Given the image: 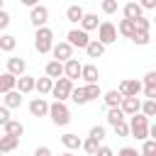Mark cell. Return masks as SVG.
I'll return each mask as SVG.
<instances>
[{"instance_id":"1","label":"cell","mask_w":156,"mask_h":156,"mask_svg":"<svg viewBox=\"0 0 156 156\" xmlns=\"http://www.w3.org/2000/svg\"><path fill=\"white\" fill-rule=\"evenodd\" d=\"M127 127H129V134H132L136 141H146V139H149V119H146L141 112L132 115L129 122H127Z\"/></svg>"},{"instance_id":"2","label":"cell","mask_w":156,"mask_h":156,"mask_svg":"<svg viewBox=\"0 0 156 156\" xmlns=\"http://www.w3.org/2000/svg\"><path fill=\"white\" fill-rule=\"evenodd\" d=\"M49 117H51V122L56 124V127H66L68 122H71V110H68V105L66 102H51L49 105Z\"/></svg>"},{"instance_id":"3","label":"cell","mask_w":156,"mask_h":156,"mask_svg":"<svg viewBox=\"0 0 156 156\" xmlns=\"http://www.w3.org/2000/svg\"><path fill=\"white\" fill-rule=\"evenodd\" d=\"M51 46H54V32H51L49 27L37 29V32H34V49H37L39 54H49Z\"/></svg>"},{"instance_id":"4","label":"cell","mask_w":156,"mask_h":156,"mask_svg":"<svg viewBox=\"0 0 156 156\" xmlns=\"http://www.w3.org/2000/svg\"><path fill=\"white\" fill-rule=\"evenodd\" d=\"M95 41H100L105 49L117 41V29H115V24H112L110 20H105V22L98 24V39H95Z\"/></svg>"},{"instance_id":"5","label":"cell","mask_w":156,"mask_h":156,"mask_svg":"<svg viewBox=\"0 0 156 156\" xmlns=\"http://www.w3.org/2000/svg\"><path fill=\"white\" fill-rule=\"evenodd\" d=\"M71 90H73V83H71L68 78H58V80H54L51 95L56 98V102H66L68 95H71Z\"/></svg>"},{"instance_id":"6","label":"cell","mask_w":156,"mask_h":156,"mask_svg":"<svg viewBox=\"0 0 156 156\" xmlns=\"http://www.w3.org/2000/svg\"><path fill=\"white\" fill-rule=\"evenodd\" d=\"M29 22H32L37 29L46 27V22H49V7H46V5H34V7L29 10Z\"/></svg>"},{"instance_id":"7","label":"cell","mask_w":156,"mask_h":156,"mask_svg":"<svg viewBox=\"0 0 156 156\" xmlns=\"http://www.w3.org/2000/svg\"><path fill=\"white\" fill-rule=\"evenodd\" d=\"M117 93H119L122 98H139V93H141V80H136V78H127V80L119 83Z\"/></svg>"},{"instance_id":"8","label":"cell","mask_w":156,"mask_h":156,"mask_svg":"<svg viewBox=\"0 0 156 156\" xmlns=\"http://www.w3.org/2000/svg\"><path fill=\"white\" fill-rule=\"evenodd\" d=\"M66 41L71 44V49H76V46H78V49H85V46L90 44V37H88L83 29H76V27H73V29L66 34Z\"/></svg>"},{"instance_id":"9","label":"cell","mask_w":156,"mask_h":156,"mask_svg":"<svg viewBox=\"0 0 156 156\" xmlns=\"http://www.w3.org/2000/svg\"><path fill=\"white\" fill-rule=\"evenodd\" d=\"M51 54H54V61H58V63H66L68 58H73V49H71L68 41L54 44V46H51Z\"/></svg>"},{"instance_id":"10","label":"cell","mask_w":156,"mask_h":156,"mask_svg":"<svg viewBox=\"0 0 156 156\" xmlns=\"http://www.w3.org/2000/svg\"><path fill=\"white\" fill-rule=\"evenodd\" d=\"M80 78L85 80V85H95V83L100 80L98 66H95V63H83V66H80Z\"/></svg>"},{"instance_id":"11","label":"cell","mask_w":156,"mask_h":156,"mask_svg":"<svg viewBox=\"0 0 156 156\" xmlns=\"http://www.w3.org/2000/svg\"><path fill=\"white\" fill-rule=\"evenodd\" d=\"M7 73L15 76V78L24 76V73H27V63H24V58H20V56H10V58H7Z\"/></svg>"},{"instance_id":"12","label":"cell","mask_w":156,"mask_h":156,"mask_svg":"<svg viewBox=\"0 0 156 156\" xmlns=\"http://www.w3.org/2000/svg\"><path fill=\"white\" fill-rule=\"evenodd\" d=\"M80 66H83V63H80L78 58H68V61L63 63V78H68L71 83L78 80V78H80Z\"/></svg>"},{"instance_id":"13","label":"cell","mask_w":156,"mask_h":156,"mask_svg":"<svg viewBox=\"0 0 156 156\" xmlns=\"http://www.w3.org/2000/svg\"><path fill=\"white\" fill-rule=\"evenodd\" d=\"M119 110H122L124 117H132V115H136V112L141 110V100H139V98H122Z\"/></svg>"},{"instance_id":"14","label":"cell","mask_w":156,"mask_h":156,"mask_svg":"<svg viewBox=\"0 0 156 156\" xmlns=\"http://www.w3.org/2000/svg\"><path fill=\"white\" fill-rule=\"evenodd\" d=\"M29 112H32V117H46L49 115V102L44 98H32L29 100Z\"/></svg>"},{"instance_id":"15","label":"cell","mask_w":156,"mask_h":156,"mask_svg":"<svg viewBox=\"0 0 156 156\" xmlns=\"http://www.w3.org/2000/svg\"><path fill=\"white\" fill-rule=\"evenodd\" d=\"M34 76H29V73H24V76H20L17 78V83H15V90L20 93V95H27V93H32L34 90Z\"/></svg>"},{"instance_id":"16","label":"cell","mask_w":156,"mask_h":156,"mask_svg":"<svg viewBox=\"0 0 156 156\" xmlns=\"http://www.w3.org/2000/svg\"><path fill=\"white\" fill-rule=\"evenodd\" d=\"M122 12H124V20H129V22H136L139 17H144V10L139 7V2H127L122 7Z\"/></svg>"},{"instance_id":"17","label":"cell","mask_w":156,"mask_h":156,"mask_svg":"<svg viewBox=\"0 0 156 156\" xmlns=\"http://www.w3.org/2000/svg\"><path fill=\"white\" fill-rule=\"evenodd\" d=\"M44 76L46 78H51V80H58V78H63V63H58V61H49L46 63V68H44Z\"/></svg>"},{"instance_id":"18","label":"cell","mask_w":156,"mask_h":156,"mask_svg":"<svg viewBox=\"0 0 156 156\" xmlns=\"http://www.w3.org/2000/svg\"><path fill=\"white\" fill-rule=\"evenodd\" d=\"M2 132H5V136H15V139H20V136L24 134V124L17 122V119H10V122L2 127Z\"/></svg>"},{"instance_id":"19","label":"cell","mask_w":156,"mask_h":156,"mask_svg":"<svg viewBox=\"0 0 156 156\" xmlns=\"http://www.w3.org/2000/svg\"><path fill=\"white\" fill-rule=\"evenodd\" d=\"M83 15H85V10H83L80 5H68V7H66V20H68L71 24H80Z\"/></svg>"},{"instance_id":"20","label":"cell","mask_w":156,"mask_h":156,"mask_svg":"<svg viewBox=\"0 0 156 156\" xmlns=\"http://www.w3.org/2000/svg\"><path fill=\"white\" fill-rule=\"evenodd\" d=\"M51 88H54V80H51V78H46V76H41V78H37V80H34V90L39 93V98H41V95H49V93H51Z\"/></svg>"},{"instance_id":"21","label":"cell","mask_w":156,"mask_h":156,"mask_svg":"<svg viewBox=\"0 0 156 156\" xmlns=\"http://www.w3.org/2000/svg\"><path fill=\"white\" fill-rule=\"evenodd\" d=\"M20 105H22V95H20L17 90H10V93H5L2 107H7V110H17Z\"/></svg>"},{"instance_id":"22","label":"cell","mask_w":156,"mask_h":156,"mask_svg":"<svg viewBox=\"0 0 156 156\" xmlns=\"http://www.w3.org/2000/svg\"><path fill=\"white\" fill-rule=\"evenodd\" d=\"M61 144L68 149V151H76V149H80V144H83V139L78 136V134H73V132H68V134H63L61 136Z\"/></svg>"},{"instance_id":"23","label":"cell","mask_w":156,"mask_h":156,"mask_svg":"<svg viewBox=\"0 0 156 156\" xmlns=\"http://www.w3.org/2000/svg\"><path fill=\"white\" fill-rule=\"evenodd\" d=\"M98 24H100V22H98V15H93V12H85L83 20H80V29H83L85 34H88L90 29H98Z\"/></svg>"},{"instance_id":"24","label":"cell","mask_w":156,"mask_h":156,"mask_svg":"<svg viewBox=\"0 0 156 156\" xmlns=\"http://www.w3.org/2000/svg\"><path fill=\"white\" fill-rule=\"evenodd\" d=\"M15 83H17V78L15 76H10L7 71L5 73H0V93L5 95V93H10V90H15Z\"/></svg>"},{"instance_id":"25","label":"cell","mask_w":156,"mask_h":156,"mask_svg":"<svg viewBox=\"0 0 156 156\" xmlns=\"http://www.w3.org/2000/svg\"><path fill=\"white\" fill-rule=\"evenodd\" d=\"M85 54H88V58H100V56L105 54V46H102L100 41H95V39H90V44L85 46Z\"/></svg>"},{"instance_id":"26","label":"cell","mask_w":156,"mask_h":156,"mask_svg":"<svg viewBox=\"0 0 156 156\" xmlns=\"http://www.w3.org/2000/svg\"><path fill=\"white\" fill-rule=\"evenodd\" d=\"M15 46H17V37H12V34H0V51L10 54V51H15Z\"/></svg>"},{"instance_id":"27","label":"cell","mask_w":156,"mask_h":156,"mask_svg":"<svg viewBox=\"0 0 156 156\" xmlns=\"http://www.w3.org/2000/svg\"><path fill=\"white\" fill-rule=\"evenodd\" d=\"M17 144H20V139H15V136H0V154H10V151H15L17 149Z\"/></svg>"},{"instance_id":"28","label":"cell","mask_w":156,"mask_h":156,"mask_svg":"<svg viewBox=\"0 0 156 156\" xmlns=\"http://www.w3.org/2000/svg\"><path fill=\"white\" fill-rule=\"evenodd\" d=\"M115 29H117L122 37H127V39H132L134 32H136V29H134V22H129V20H119V24H117Z\"/></svg>"},{"instance_id":"29","label":"cell","mask_w":156,"mask_h":156,"mask_svg":"<svg viewBox=\"0 0 156 156\" xmlns=\"http://www.w3.org/2000/svg\"><path fill=\"white\" fill-rule=\"evenodd\" d=\"M102 100H105V105H107V110H110V107H119L122 95H119L117 90H107V93H102Z\"/></svg>"},{"instance_id":"30","label":"cell","mask_w":156,"mask_h":156,"mask_svg":"<svg viewBox=\"0 0 156 156\" xmlns=\"http://www.w3.org/2000/svg\"><path fill=\"white\" fill-rule=\"evenodd\" d=\"M124 119H127V117L122 115L119 107H110V110H107V124H110V127H115V124H119V122H124Z\"/></svg>"},{"instance_id":"31","label":"cell","mask_w":156,"mask_h":156,"mask_svg":"<svg viewBox=\"0 0 156 156\" xmlns=\"http://www.w3.org/2000/svg\"><path fill=\"white\" fill-rule=\"evenodd\" d=\"M83 90H85V100H88V102L102 98V88H100L98 83H95V85H83Z\"/></svg>"},{"instance_id":"32","label":"cell","mask_w":156,"mask_h":156,"mask_svg":"<svg viewBox=\"0 0 156 156\" xmlns=\"http://www.w3.org/2000/svg\"><path fill=\"white\" fill-rule=\"evenodd\" d=\"M146 119H151V117H156V100H144L141 102V110H139Z\"/></svg>"},{"instance_id":"33","label":"cell","mask_w":156,"mask_h":156,"mask_svg":"<svg viewBox=\"0 0 156 156\" xmlns=\"http://www.w3.org/2000/svg\"><path fill=\"white\" fill-rule=\"evenodd\" d=\"M68 100H73L76 105H88V100H85V90H83V88H73L71 95H68Z\"/></svg>"},{"instance_id":"34","label":"cell","mask_w":156,"mask_h":156,"mask_svg":"<svg viewBox=\"0 0 156 156\" xmlns=\"http://www.w3.org/2000/svg\"><path fill=\"white\" fill-rule=\"evenodd\" d=\"M141 90H156V71H149V73L144 76Z\"/></svg>"},{"instance_id":"35","label":"cell","mask_w":156,"mask_h":156,"mask_svg":"<svg viewBox=\"0 0 156 156\" xmlns=\"http://www.w3.org/2000/svg\"><path fill=\"white\" fill-rule=\"evenodd\" d=\"M80 149H83L85 154H90V156H95V154H98V149H100V144H98L95 139H90V136H88V139H85V141L80 144Z\"/></svg>"},{"instance_id":"36","label":"cell","mask_w":156,"mask_h":156,"mask_svg":"<svg viewBox=\"0 0 156 156\" xmlns=\"http://www.w3.org/2000/svg\"><path fill=\"white\" fill-rule=\"evenodd\" d=\"M134 29H136L139 34H149V29H151V22H149V17H139V20L134 22Z\"/></svg>"},{"instance_id":"37","label":"cell","mask_w":156,"mask_h":156,"mask_svg":"<svg viewBox=\"0 0 156 156\" xmlns=\"http://www.w3.org/2000/svg\"><path fill=\"white\" fill-rule=\"evenodd\" d=\"M88 136H90V139H95V141L100 144V141L105 139V127H102V124H95V127H90V134H88Z\"/></svg>"},{"instance_id":"38","label":"cell","mask_w":156,"mask_h":156,"mask_svg":"<svg viewBox=\"0 0 156 156\" xmlns=\"http://www.w3.org/2000/svg\"><path fill=\"white\" fill-rule=\"evenodd\" d=\"M141 154H144V156H156V141H154V139L141 141Z\"/></svg>"},{"instance_id":"39","label":"cell","mask_w":156,"mask_h":156,"mask_svg":"<svg viewBox=\"0 0 156 156\" xmlns=\"http://www.w3.org/2000/svg\"><path fill=\"white\" fill-rule=\"evenodd\" d=\"M100 7H102V12H105V15H115L119 5H117V0H102V5H100Z\"/></svg>"},{"instance_id":"40","label":"cell","mask_w":156,"mask_h":156,"mask_svg":"<svg viewBox=\"0 0 156 156\" xmlns=\"http://www.w3.org/2000/svg\"><path fill=\"white\" fill-rule=\"evenodd\" d=\"M132 41H134L136 46H146V44L151 41V37H149V34H139V32H134V37H132Z\"/></svg>"},{"instance_id":"41","label":"cell","mask_w":156,"mask_h":156,"mask_svg":"<svg viewBox=\"0 0 156 156\" xmlns=\"http://www.w3.org/2000/svg\"><path fill=\"white\" fill-rule=\"evenodd\" d=\"M112 129H115V134H117V136H129V127H127V119H124V122H119V124H115Z\"/></svg>"},{"instance_id":"42","label":"cell","mask_w":156,"mask_h":156,"mask_svg":"<svg viewBox=\"0 0 156 156\" xmlns=\"http://www.w3.org/2000/svg\"><path fill=\"white\" fill-rule=\"evenodd\" d=\"M117 156H139V151H136L134 146H122V149L117 151Z\"/></svg>"},{"instance_id":"43","label":"cell","mask_w":156,"mask_h":156,"mask_svg":"<svg viewBox=\"0 0 156 156\" xmlns=\"http://www.w3.org/2000/svg\"><path fill=\"white\" fill-rule=\"evenodd\" d=\"M7 122H10V110H7V107H2V105H0V127H5V124H7Z\"/></svg>"},{"instance_id":"44","label":"cell","mask_w":156,"mask_h":156,"mask_svg":"<svg viewBox=\"0 0 156 156\" xmlns=\"http://www.w3.org/2000/svg\"><path fill=\"white\" fill-rule=\"evenodd\" d=\"M34 156H54V154H51L49 146H37V149H34Z\"/></svg>"},{"instance_id":"45","label":"cell","mask_w":156,"mask_h":156,"mask_svg":"<svg viewBox=\"0 0 156 156\" xmlns=\"http://www.w3.org/2000/svg\"><path fill=\"white\" fill-rule=\"evenodd\" d=\"M95 156H115V151H112V149H110V146H100V149H98V154H95Z\"/></svg>"},{"instance_id":"46","label":"cell","mask_w":156,"mask_h":156,"mask_svg":"<svg viewBox=\"0 0 156 156\" xmlns=\"http://www.w3.org/2000/svg\"><path fill=\"white\" fill-rule=\"evenodd\" d=\"M7 24H10V15H7L5 10H2V12H0V29H5Z\"/></svg>"},{"instance_id":"47","label":"cell","mask_w":156,"mask_h":156,"mask_svg":"<svg viewBox=\"0 0 156 156\" xmlns=\"http://www.w3.org/2000/svg\"><path fill=\"white\" fill-rule=\"evenodd\" d=\"M139 7L141 10H154L156 7V0H144V2H139Z\"/></svg>"},{"instance_id":"48","label":"cell","mask_w":156,"mask_h":156,"mask_svg":"<svg viewBox=\"0 0 156 156\" xmlns=\"http://www.w3.org/2000/svg\"><path fill=\"white\" fill-rule=\"evenodd\" d=\"M58 156H73V151H63V154H58Z\"/></svg>"},{"instance_id":"49","label":"cell","mask_w":156,"mask_h":156,"mask_svg":"<svg viewBox=\"0 0 156 156\" xmlns=\"http://www.w3.org/2000/svg\"><path fill=\"white\" fill-rule=\"evenodd\" d=\"M2 10H5V7H2V0H0V12H2Z\"/></svg>"},{"instance_id":"50","label":"cell","mask_w":156,"mask_h":156,"mask_svg":"<svg viewBox=\"0 0 156 156\" xmlns=\"http://www.w3.org/2000/svg\"><path fill=\"white\" fill-rule=\"evenodd\" d=\"M139 156H144V154H139Z\"/></svg>"},{"instance_id":"51","label":"cell","mask_w":156,"mask_h":156,"mask_svg":"<svg viewBox=\"0 0 156 156\" xmlns=\"http://www.w3.org/2000/svg\"><path fill=\"white\" fill-rule=\"evenodd\" d=\"M0 156H5V154H0Z\"/></svg>"}]
</instances>
